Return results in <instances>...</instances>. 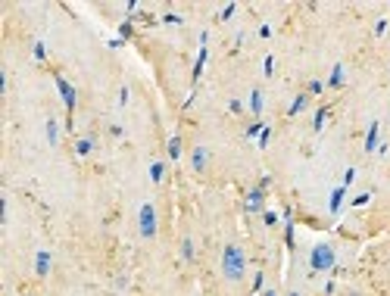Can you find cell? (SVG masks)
<instances>
[{"mask_svg":"<svg viewBox=\"0 0 390 296\" xmlns=\"http://www.w3.org/2000/svg\"><path fill=\"white\" fill-rule=\"evenodd\" d=\"M222 274L225 281H244V274H247V256H244V250L237 247V243H228L222 250Z\"/></svg>","mask_w":390,"mask_h":296,"instance_id":"6da1fadb","label":"cell"},{"mask_svg":"<svg viewBox=\"0 0 390 296\" xmlns=\"http://www.w3.org/2000/svg\"><path fill=\"white\" fill-rule=\"evenodd\" d=\"M337 268V252L331 243H316L309 250V272L312 274H325V272H334Z\"/></svg>","mask_w":390,"mask_h":296,"instance_id":"7a4b0ae2","label":"cell"},{"mask_svg":"<svg viewBox=\"0 0 390 296\" xmlns=\"http://www.w3.org/2000/svg\"><path fill=\"white\" fill-rule=\"evenodd\" d=\"M138 231H141L144 240H153V237L159 234V215H156L153 203H144V206L138 209Z\"/></svg>","mask_w":390,"mask_h":296,"instance_id":"3957f363","label":"cell"},{"mask_svg":"<svg viewBox=\"0 0 390 296\" xmlns=\"http://www.w3.org/2000/svg\"><path fill=\"white\" fill-rule=\"evenodd\" d=\"M53 81H56V91H59V97H63V103H66V113H75V103H78V91L72 88L69 81L63 78V75H53Z\"/></svg>","mask_w":390,"mask_h":296,"instance_id":"277c9868","label":"cell"},{"mask_svg":"<svg viewBox=\"0 0 390 296\" xmlns=\"http://www.w3.org/2000/svg\"><path fill=\"white\" fill-rule=\"evenodd\" d=\"M206 165H209V150L200 143V147H194V150H191V172L203 175V172H206Z\"/></svg>","mask_w":390,"mask_h":296,"instance_id":"5b68a950","label":"cell"},{"mask_svg":"<svg viewBox=\"0 0 390 296\" xmlns=\"http://www.w3.org/2000/svg\"><path fill=\"white\" fill-rule=\"evenodd\" d=\"M50 268H53V256H50V250H38V256H35V274L38 277H47Z\"/></svg>","mask_w":390,"mask_h":296,"instance_id":"8992f818","label":"cell"},{"mask_svg":"<svg viewBox=\"0 0 390 296\" xmlns=\"http://www.w3.org/2000/svg\"><path fill=\"white\" fill-rule=\"evenodd\" d=\"M262 203H266V190L262 187H253L247 193V212H262Z\"/></svg>","mask_w":390,"mask_h":296,"instance_id":"52a82bcc","label":"cell"},{"mask_svg":"<svg viewBox=\"0 0 390 296\" xmlns=\"http://www.w3.org/2000/svg\"><path fill=\"white\" fill-rule=\"evenodd\" d=\"M378 134H381V122L375 118V122L368 125V131H366V147H362L366 153H375L378 150Z\"/></svg>","mask_w":390,"mask_h":296,"instance_id":"ba28073f","label":"cell"},{"mask_svg":"<svg viewBox=\"0 0 390 296\" xmlns=\"http://www.w3.org/2000/svg\"><path fill=\"white\" fill-rule=\"evenodd\" d=\"M343 81H346V72H343V63H337L334 69H331V75H328V81H325V88H331V91H337V88H343Z\"/></svg>","mask_w":390,"mask_h":296,"instance_id":"9c48e42d","label":"cell"},{"mask_svg":"<svg viewBox=\"0 0 390 296\" xmlns=\"http://www.w3.org/2000/svg\"><path fill=\"white\" fill-rule=\"evenodd\" d=\"M343 200H346V187L341 184V187H334V190H331V200H328V209H331V215H337V212H341Z\"/></svg>","mask_w":390,"mask_h":296,"instance_id":"30bf717a","label":"cell"},{"mask_svg":"<svg viewBox=\"0 0 390 296\" xmlns=\"http://www.w3.org/2000/svg\"><path fill=\"white\" fill-rule=\"evenodd\" d=\"M44 134H47L50 147H56V143H59V125H56V118H47V122H44Z\"/></svg>","mask_w":390,"mask_h":296,"instance_id":"8fae6325","label":"cell"},{"mask_svg":"<svg viewBox=\"0 0 390 296\" xmlns=\"http://www.w3.org/2000/svg\"><path fill=\"white\" fill-rule=\"evenodd\" d=\"M181 147H184V143H181V137H178V134H175V137H169L166 153H169V159H172V162H178V159H181Z\"/></svg>","mask_w":390,"mask_h":296,"instance_id":"7c38bea8","label":"cell"},{"mask_svg":"<svg viewBox=\"0 0 390 296\" xmlns=\"http://www.w3.org/2000/svg\"><path fill=\"white\" fill-rule=\"evenodd\" d=\"M250 113L256 115V118L262 115V91H259V88H253V91H250Z\"/></svg>","mask_w":390,"mask_h":296,"instance_id":"4fadbf2b","label":"cell"},{"mask_svg":"<svg viewBox=\"0 0 390 296\" xmlns=\"http://www.w3.org/2000/svg\"><path fill=\"white\" fill-rule=\"evenodd\" d=\"M206 56H209V50L206 47H200V53H197V63H194V81H197L200 78V75H203V66H206Z\"/></svg>","mask_w":390,"mask_h":296,"instance_id":"5bb4252c","label":"cell"},{"mask_svg":"<svg viewBox=\"0 0 390 296\" xmlns=\"http://www.w3.org/2000/svg\"><path fill=\"white\" fill-rule=\"evenodd\" d=\"M91 150H94V140H91V137L75 140V156H91Z\"/></svg>","mask_w":390,"mask_h":296,"instance_id":"9a60e30c","label":"cell"},{"mask_svg":"<svg viewBox=\"0 0 390 296\" xmlns=\"http://www.w3.org/2000/svg\"><path fill=\"white\" fill-rule=\"evenodd\" d=\"M306 100H309V94H296V97H293V103H291V109H287V115L303 113V109H306Z\"/></svg>","mask_w":390,"mask_h":296,"instance_id":"2e32d148","label":"cell"},{"mask_svg":"<svg viewBox=\"0 0 390 296\" xmlns=\"http://www.w3.org/2000/svg\"><path fill=\"white\" fill-rule=\"evenodd\" d=\"M163 178H166V165L159 162V159H156V162H150V181H153V184H159Z\"/></svg>","mask_w":390,"mask_h":296,"instance_id":"e0dca14e","label":"cell"},{"mask_svg":"<svg viewBox=\"0 0 390 296\" xmlns=\"http://www.w3.org/2000/svg\"><path fill=\"white\" fill-rule=\"evenodd\" d=\"M181 259L194 262V240H191V237H184V240H181Z\"/></svg>","mask_w":390,"mask_h":296,"instance_id":"ac0fdd59","label":"cell"},{"mask_svg":"<svg viewBox=\"0 0 390 296\" xmlns=\"http://www.w3.org/2000/svg\"><path fill=\"white\" fill-rule=\"evenodd\" d=\"M325 118H328V109H318V113H316V122H312V131H321V128H325Z\"/></svg>","mask_w":390,"mask_h":296,"instance_id":"d6986e66","label":"cell"},{"mask_svg":"<svg viewBox=\"0 0 390 296\" xmlns=\"http://www.w3.org/2000/svg\"><path fill=\"white\" fill-rule=\"evenodd\" d=\"M262 284H266V274L256 272V281H253V296H259V293H262Z\"/></svg>","mask_w":390,"mask_h":296,"instance_id":"ffe728a7","label":"cell"},{"mask_svg":"<svg viewBox=\"0 0 390 296\" xmlns=\"http://www.w3.org/2000/svg\"><path fill=\"white\" fill-rule=\"evenodd\" d=\"M353 181H356V168L350 165V168H346V172H343V187H350Z\"/></svg>","mask_w":390,"mask_h":296,"instance_id":"44dd1931","label":"cell"},{"mask_svg":"<svg viewBox=\"0 0 390 296\" xmlns=\"http://www.w3.org/2000/svg\"><path fill=\"white\" fill-rule=\"evenodd\" d=\"M325 91V81H309V94L316 97V94H321Z\"/></svg>","mask_w":390,"mask_h":296,"instance_id":"7402d4cb","label":"cell"},{"mask_svg":"<svg viewBox=\"0 0 390 296\" xmlns=\"http://www.w3.org/2000/svg\"><path fill=\"white\" fill-rule=\"evenodd\" d=\"M35 59H47V47H44V44H41V41H38V44H35Z\"/></svg>","mask_w":390,"mask_h":296,"instance_id":"603a6c76","label":"cell"},{"mask_svg":"<svg viewBox=\"0 0 390 296\" xmlns=\"http://www.w3.org/2000/svg\"><path fill=\"white\" fill-rule=\"evenodd\" d=\"M387 31V19H378V25H375V38H381Z\"/></svg>","mask_w":390,"mask_h":296,"instance_id":"cb8c5ba5","label":"cell"},{"mask_svg":"<svg viewBox=\"0 0 390 296\" xmlns=\"http://www.w3.org/2000/svg\"><path fill=\"white\" fill-rule=\"evenodd\" d=\"M247 134H250V137H256V134H262V122H253L250 128H247Z\"/></svg>","mask_w":390,"mask_h":296,"instance_id":"d4e9b609","label":"cell"},{"mask_svg":"<svg viewBox=\"0 0 390 296\" xmlns=\"http://www.w3.org/2000/svg\"><path fill=\"white\" fill-rule=\"evenodd\" d=\"M368 197H371V193H359V197H353V206H366Z\"/></svg>","mask_w":390,"mask_h":296,"instance_id":"484cf974","label":"cell"},{"mask_svg":"<svg viewBox=\"0 0 390 296\" xmlns=\"http://www.w3.org/2000/svg\"><path fill=\"white\" fill-rule=\"evenodd\" d=\"M234 10H237V6H234V3H228L225 10H222V22H225V19H231V16H234Z\"/></svg>","mask_w":390,"mask_h":296,"instance_id":"4316f807","label":"cell"},{"mask_svg":"<svg viewBox=\"0 0 390 296\" xmlns=\"http://www.w3.org/2000/svg\"><path fill=\"white\" fill-rule=\"evenodd\" d=\"M128 103V88H119V106Z\"/></svg>","mask_w":390,"mask_h":296,"instance_id":"83f0119b","label":"cell"},{"mask_svg":"<svg viewBox=\"0 0 390 296\" xmlns=\"http://www.w3.org/2000/svg\"><path fill=\"white\" fill-rule=\"evenodd\" d=\"M262 218H266V225H268V228H275V225H278V215H275V212H266Z\"/></svg>","mask_w":390,"mask_h":296,"instance_id":"f1b7e54d","label":"cell"},{"mask_svg":"<svg viewBox=\"0 0 390 296\" xmlns=\"http://www.w3.org/2000/svg\"><path fill=\"white\" fill-rule=\"evenodd\" d=\"M262 69H266V75H272V69H275V59H272V56H266V63H262Z\"/></svg>","mask_w":390,"mask_h":296,"instance_id":"f546056e","label":"cell"},{"mask_svg":"<svg viewBox=\"0 0 390 296\" xmlns=\"http://www.w3.org/2000/svg\"><path fill=\"white\" fill-rule=\"evenodd\" d=\"M268 137H272V131H268V128H262V134H259V147H266Z\"/></svg>","mask_w":390,"mask_h":296,"instance_id":"4dcf8cb0","label":"cell"},{"mask_svg":"<svg viewBox=\"0 0 390 296\" xmlns=\"http://www.w3.org/2000/svg\"><path fill=\"white\" fill-rule=\"evenodd\" d=\"M163 22H166V25H181V16H166Z\"/></svg>","mask_w":390,"mask_h":296,"instance_id":"1f68e13d","label":"cell"},{"mask_svg":"<svg viewBox=\"0 0 390 296\" xmlns=\"http://www.w3.org/2000/svg\"><path fill=\"white\" fill-rule=\"evenodd\" d=\"M259 296H278V290H275V287H268V290H262Z\"/></svg>","mask_w":390,"mask_h":296,"instance_id":"d6a6232c","label":"cell"},{"mask_svg":"<svg viewBox=\"0 0 390 296\" xmlns=\"http://www.w3.org/2000/svg\"><path fill=\"white\" fill-rule=\"evenodd\" d=\"M343 296H362V293H356V290H350V293H343Z\"/></svg>","mask_w":390,"mask_h":296,"instance_id":"836d02e7","label":"cell"},{"mask_svg":"<svg viewBox=\"0 0 390 296\" xmlns=\"http://www.w3.org/2000/svg\"><path fill=\"white\" fill-rule=\"evenodd\" d=\"M291 296H300V293H291Z\"/></svg>","mask_w":390,"mask_h":296,"instance_id":"e575fe53","label":"cell"}]
</instances>
